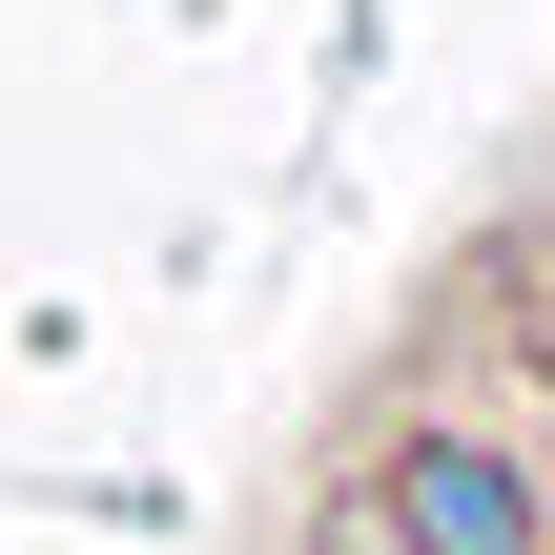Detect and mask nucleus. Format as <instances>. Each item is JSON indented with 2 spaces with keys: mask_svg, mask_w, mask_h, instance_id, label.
Wrapping results in <instances>:
<instances>
[{
  "mask_svg": "<svg viewBox=\"0 0 555 555\" xmlns=\"http://www.w3.org/2000/svg\"><path fill=\"white\" fill-rule=\"evenodd\" d=\"M350 535L371 555H555V474L494 412H391L350 474Z\"/></svg>",
  "mask_w": 555,
  "mask_h": 555,
  "instance_id": "f257e3e1",
  "label": "nucleus"
}]
</instances>
